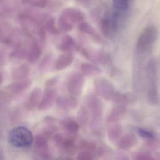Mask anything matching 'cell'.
Returning <instances> with one entry per match:
<instances>
[{
  "mask_svg": "<svg viewBox=\"0 0 160 160\" xmlns=\"http://www.w3.org/2000/svg\"><path fill=\"white\" fill-rule=\"evenodd\" d=\"M8 140L9 143L15 147L25 148L32 144L33 137L29 129L24 127H19L10 131Z\"/></svg>",
  "mask_w": 160,
  "mask_h": 160,
  "instance_id": "1",
  "label": "cell"
},
{
  "mask_svg": "<svg viewBox=\"0 0 160 160\" xmlns=\"http://www.w3.org/2000/svg\"><path fill=\"white\" fill-rule=\"evenodd\" d=\"M93 84L95 92L98 96L106 100H112L116 91L110 81L104 77H98L95 78Z\"/></svg>",
  "mask_w": 160,
  "mask_h": 160,
  "instance_id": "2",
  "label": "cell"
},
{
  "mask_svg": "<svg viewBox=\"0 0 160 160\" xmlns=\"http://www.w3.org/2000/svg\"><path fill=\"white\" fill-rule=\"evenodd\" d=\"M84 76L79 72H74L69 75L66 81V88L70 96L78 98L82 94L84 86Z\"/></svg>",
  "mask_w": 160,
  "mask_h": 160,
  "instance_id": "3",
  "label": "cell"
},
{
  "mask_svg": "<svg viewBox=\"0 0 160 160\" xmlns=\"http://www.w3.org/2000/svg\"><path fill=\"white\" fill-rule=\"evenodd\" d=\"M158 32L153 25L148 26L143 30L137 41L138 48L143 50L148 49L157 40Z\"/></svg>",
  "mask_w": 160,
  "mask_h": 160,
  "instance_id": "4",
  "label": "cell"
},
{
  "mask_svg": "<svg viewBox=\"0 0 160 160\" xmlns=\"http://www.w3.org/2000/svg\"><path fill=\"white\" fill-rule=\"evenodd\" d=\"M34 152L37 160H49L50 151L46 137L38 135L35 139Z\"/></svg>",
  "mask_w": 160,
  "mask_h": 160,
  "instance_id": "5",
  "label": "cell"
},
{
  "mask_svg": "<svg viewBox=\"0 0 160 160\" xmlns=\"http://www.w3.org/2000/svg\"><path fill=\"white\" fill-rule=\"evenodd\" d=\"M87 104L89 111L94 121L99 120L102 115L103 105L99 98L95 95H89L87 99Z\"/></svg>",
  "mask_w": 160,
  "mask_h": 160,
  "instance_id": "6",
  "label": "cell"
},
{
  "mask_svg": "<svg viewBox=\"0 0 160 160\" xmlns=\"http://www.w3.org/2000/svg\"><path fill=\"white\" fill-rule=\"evenodd\" d=\"M54 140L58 147L65 153L73 154L76 151V143L74 139L71 137L59 133L54 136Z\"/></svg>",
  "mask_w": 160,
  "mask_h": 160,
  "instance_id": "7",
  "label": "cell"
},
{
  "mask_svg": "<svg viewBox=\"0 0 160 160\" xmlns=\"http://www.w3.org/2000/svg\"><path fill=\"white\" fill-rule=\"evenodd\" d=\"M57 91L54 88L45 89V93L38 105L40 111H45L52 107L57 99Z\"/></svg>",
  "mask_w": 160,
  "mask_h": 160,
  "instance_id": "8",
  "label": "cell"
},
{
  "mask_svg": "<svg viewBox=\"0 0 160 160\" xmlns=\"http://www.w3.org/2000/svg\"><path fill=\"white\" fill-rule=\"evenodd\" d=\"M69 22L81 23L84 21L85 15L80 9L74 8H68L64 9L61 15Z\"/></svg>",
  "mask_w": 160,
  "mask_h": 160,
  "instance_id": "9",
  "label": "cell"
},
{
  "mask_svg": "<svg viewBox=\"0 0 160 160\" xmlns=\"http://www.w3.org/2000/svg\"><path fill=\"white\" fill-rule=\"evenodd\" d=\"M56 103L57 106L62 110H73L78 106V98L71 96H59L57 98Z\"/></svg>",
  "mask_w": 160,
  "mask_h": 160,
  "instance_id": "10",
  "label": "cell"
},
{
  "mask_svg": "<svg viewBox=\"0 0 160 160\" xmlns=\"http://www.w3.org/2000/svg\"><path fill=\"white\" fill-rule=\"evenodd\" d=\"M75 59L74 54L69 52L64 53L61 54L56 60L55 69L58 71L63 70L71 65Z\"/></svg>",
  "mask_w": 160,
  "mask_h": 160,
  "instance_id": "11",
  "label": "cell"
},
{
  "mask_svg": "<svg viewBox=\"0 0 160 160\" xmlns=\"http://www.w3.org/2000/svg\"><path fill=\"white\" fill-rule=\"evenodd\" d=\"M30 67L27 64H23L13 69L11 71V78L15 80H22L27 79L30 73Z\"/></svg>",
  "mask_w": 160,
  "mask_h": 160,
  "instance_id": "12",
  "label": "cell"
},
{
  "mask_svg": "<svg viewBox=\"0 0 160 160\" xmlns=\"http://www.w3.org/2000/svg\"><path fill=\"white\" fill-rule=\"evenodd\" d=\"M32 83V81L27 79L10 84L6 85L5 88L11 93L17 94L26 90L31 86Z\"/></svg>",
  "mask_w": 160,
  "mask_h": 160,
  "instance_id": "13",
  "label": "cell"
},
{
  "mask_svg": "<svg viewBox=\"0 0 160 160\" xmlns=\"http://www.w3.org/2000/svg\"><path fill=\"white\" fill-rule=\"evenodd\" d=\"M61 125L65 132L70 135L78 133L80 128L78 123L71 118H66L63 120Z\"/></svg>",
  "mask_w": 160,
  "mask_h": 160,
  "instance_id": "14",
  "label": "cell"
},
{
  "mask_svg": "<svg viewBox=\"0 0 160 160\" xmlns=\"http://www.w3.org/2000/svg\"><path fill=\"white\" fill-rule=\"evenodd\" d=\"M109 15L108 11H107L104 14V16L101 18L99 22V26L101 32L106 37L110 36L111 29H112L111 18Z\"/></svg>",
  "mask_w": 160,
  "mask_h": 160,
  "instance_id": "15",
  "label": "cell"
},
{
  "mask_svg": "<svg viewBox=\"0 0 160 160\" xmlns=\"http://www.w3.org/2000/svg\"><path fill=\"white\" fill-rule=\"evenodd\" d=\"M42 98V90L38 87L34 88L30 95V97L26 103V107L32 109L38 106Z\"/></svg>",
  "mask_w": 160,
  "mask_h": 160,
  "instance_id": "16",
  "label": "cell"
},
{
  "mask_svg": "<svg viewBox=\"0 0 160 160\" xmlns=\"http://www.w3.org/2000/svg\"><path fill=\"white\" fill-rule=\"evenodd\" d=\"M80 69L83 75L86 76H96L102 73V70L99 68L89 63H82L80 65Z\"/></svg>",
  "mask_w": 160,
  "mask_h": 160,
  "instance_id": "17",
  "label": "cell"
},
{
  "mask_svg": "<svg viewBox=\"0 0 160 160\" xmlns=\"http://www.w3.org/2000/svg\"><path fill=\"white\" fill-rule=\"evenodd\" d=\"M76 42L74 38L69 35H67L64 37L60 44H59V49L63 52H69L73 49L76 48Z\"/></svg>",
  "mask_w": 160,
  "mask_h": 160,
  "instance_id": "18",
  "label": "cell"
},
{
  "mask_svg": "<svg viewBox=\"0 0 160 160\" xmlns=\"http://www.w3.org/2000/svg\"><path fill=\"white\" fill-rule=\"evenodd\" d=\"M42 53L41 47L36 41H33L31 45V49L28 54V60L31 63H34L38 61Z\"/></svg>",
  "mask_w": 160,
  "mask_h": 160,
  "instance_id": "19",
  "label": "cell"
},
{
  "mask_svg": "<svg viewBox=\"0 0 160 160\" xmlns=\"http://www.w3.org/2000/svg\"><path fill=\"white\" fill-rule=\"evenodd\" d=\"M79 29L81 32H82L84 34L89 35L97 41H100L101 40V37L96 32L94 27L88 23L84 21L80 23L79 25Z\"/></svg>",
  "mask_w": 160,
  "mask_h": 160,
  "instance_id": "20",
  "label": "cell"
},
{
  "mask_svg": "<svg viewBox=\"0 0 160 160\" xmlns=\"http://www.w3.org/2000/svg\"><path fill=\"white\" fill-rule=\"evenodd\" d=\"M44 29L52 35H58L60 33L59 29L55 25V19L53 17L48 15L44 17Z\"/></svg>",
  "mask_w": 160,
  "mask_h": 160,
  "instance_id": "21",
  "label": "cell"
},
{
  "mask_svg": "<svg viewBox=\"0 0 160 160\" xmlns=\"http://www.w3.org/2000/svg\"><path fill=\"white\" fill-rule=\"evenodd\" d=\"M136 141V138L133 134H127L120 138L118 147L122 149H129L135 144Z\"/></svg>",
  "mask_w": 160,
  "mask_h": 160,
  "instance_id": "22",
  "label": "cell"
},
{
  "mask_svg": "<svg viewBox=\"0 0 160 160\" xmlns=\"http://www.w3.org/2000/svg\"><path fill=\"white\" fill-rule=\"evenodd\" d=\"M126 112V109L122 106H118L113 109L108 116L109 122H114L118 121Z\"/></svg>",
  "mask_w": 160,
  "mask_h": 160,
  "instance_id": "23",
  "label": "cell"
},
{
  "mask_svg": "<svg viewBox=\"0 0 160 160\" xmlns=\"http://www.w3.org/2000/svg\"><path fill=\"white\" fill-rule=\"evenodd\" d=\"M58 28L59 30L63 33L70 32L73 29V24L69 22L62 15L58 19Z\"/></svg>",
  "mask_w": 160,
  "mask_h": 160,
  "instance_id": "24",
  "label": "cell"
},
{
  "mask_svg": "<svg viewBox=\"0 0 160 160\" xmlns=\"http://www.w3.org/2000/svg\"><path fill=\"white\" fill-rule=\"evenodd\" d=\"M114 10L126 13L129 8V2L127 0H115L113 1Z\"/></svg>",
  "mask_w": 160,
  "mask_h": 160,
  "instance_id": "25",
  "label": "cell"
},
{
  "mask_svg": "<svg viewBox=\"0 0 160 160\" xmlns=\"http://www.w3.org/2000/svg\"><path fill=\"white\" fill-rule=\"evenodd\" d=\"M97 149V145L95 143L88 141H83L80 144L81 151L95 153Z\"/></svg>",
  "mask_w": 160,
  "mask_h": 160,
  "instance_id": "26",
  "label": "cell"
},
{
  "mask_svg": "<svg viewBox=\"0 0 160 160\" xmlns=\"http://www.w3.org/2000/svg\"><path fill=\"white\" fill-rule=\"evenodd\" d=\"M121 133V129L118 126H114L109 129L108 131V137L111 142L116 141L119 138Z\"/></svg>",
  "mask_w": 160,
  "mask_h": 160,
  "instance_id": "27",
  "label": "cell"
},
{
  "mask_svg": "<svg viewBox=\"0 0 160 160\" xmlns=\"http://www.w3.org/2000/svg\"><path fill=\"white\" fill-rule=\"evenodd\" d=\"M23 3H28L32 6L43 8L48 4V1L46 0H33V1H24Z\"/></svg>",
  "mask_w": 160,
  "mask_h": 160,
  "instance_id": "28",
  "label": "cell"
},
{
  "mask_svg": "<svg viewBox=\"0 0 160 160\" xmlns=\"http://www.w3.org/2000/svg\"><path fill=\"white\" fill-rule=\"evenodd\" d=\"M137 132L141 137L144 139H148V140H153L155 138L153 133L147 130L143 129L141 128H138L137 129Z\"/></svg>",
  "mask_w": 160,
  "mask_h": 160,
  "instance_id": "29",
  "label": "cell"
},
{
  "mask_svg": "<svg viewBox=\"0 0 160 160\" xmlns=\"http://www.w3.org/2000/svg\"><path fill=\"white\" fill-rule=\"evenodd\" d=\"M79 120L82 124H85L87 123L88 119V111L85 107H83L80 109L78 114Z\"/></svg>",
  "mask_w": 160,
  "mask_h": 160,
  "instance_id": "30",
  "label": "cell"
},
{
  "mask_svg": "<svg viewBox=\"0 0 160 160\" xmlns=\"http://www.w3.org/2000/svg\"><path fill=\"white\" fill-rule=\"evenodd\" d=\"M94 153L88 151H81L78 157V160H94Z\"/></svg>",
  "mask_w": 160,
  "mask_h": 160,
  "instance_id": "31",
  "label": "cell"
},
{
  "mask_svg": "<svg viewBox=\"0 0 160 160\" xmlns=\"http://www.w3.org/2000/svg\"><path fill=\"white\" fill-rule=\"evenodd\" d=\"M59 80V76H54V77H52V78L48 79L45 81V89L53 88L52 87L58 83Z\"/></svg>",
  "mask_w": 160,
  "mask_h": 160,
  "instance_id": "32",
  "label": "cell"
},
{
  "mask_svg": "<svg viewBox=\"0 0 160 160\" xmlns=\"http://www.w3.org/2000/svg\"><path fill=\"white\" fill-rule=\"evenodd\" d=\"M52 59V55L51 54H48L44 57L42 62L40 64V70L41 71H45L48 68L50 65V63H51Z\"/></svg>",
  "mask_w": 160,
  "mask_h": 160,
  "instance_id": "33",
  "label": "cell"
},
{
  "mask_svg": "<svg viewBox=\"0 0 160 160\" xmlns=\"http://www.w3.org/2000/svg\"><path fill=\"white\" fill-rule=\"evenodd\" d=\"M27 55H28L27 51L24 49L16 50L10 53V56L11 57H15L18 58H21V59H22Z\"/></svg>",
  "mask_w": 160,
  "mask_h": 160,
  "instance_id": "34",
  "label": "cell"
},
{
  "mask_svg": "<svg viewBox=\"0 0 160 160\" xmlns=\"http://www.w3.org/2000/svg\"><path fill=\"white\" fill-rule=\"evenodd\" d=\"M136 160H155L151 156L146 154H141L137 155Z\"/></svg>",
  "mask_w": 160,
  "mask_h": 160,
  "instance_id": "35",
  "label": "cell"
},
{
  "mask_svg": "<svg viewBox=\"0 0 160 160\" xmlns=\"http://www.w3.org/2000/svg\"><path fill=\"white\" fill-rule=\"evenodd\" d=\"M116 160H129L128 156L122 153L119 152L117 153L116 155Z\"/></svg>",
  "mask_w": 160,
  "mask_h": 160,
  "instance_id": "36",
  "label": "cell"
},
{
  "mask_svg": "<svg viewBox=\"0 0 160 160\" xmlns=\"http://www.w3.org/2000/svg\"><path fill=\"white\" fill-rule=\"evenodd\" d=\"M0 42H4V43H7L9 42V39L5 35L3 31L1 26H0Z\"/></svg>",
  "mask_w": 160,
  "mask_h": 160,
  "instance_id": "37",
  "label": "cell"
},
{
  "mask_svg": "<svg viewBox=\"0 0 160 160\" xmlns=\"http://www.w3.org/2000/svg\"><path fill=\"white\" fill-rule=\"evenodd\" d=\"M2 74L0 73V84L2 82Z\"/></svg>",
  "mask_w": 160,
  "mask_h": 160,
  "instance_id": "38",
  "label": "cell"
},
{
  "mask_svg": "<svg viewBox=\"0 0 160 160\" xmlns=\"http://www.w3.org/2000/svg\"><path fill=\"white\" fill-rule=\"evenodd\" d=\"M57 160H68V159H66L61 158L57 159Z\"/></svg>",
  "mask_w": 160,
  "mask_h": 160,
  "instance_id": "39",
  "label": "cell"
},
{
  "mask_svg": "<svg viewBox=\"0 0 160 160\" xmlns=\"http://www.w3.org/2000/svg\"><path fill=\"white\" fill-rule=\"evenodd\" d=\"M68 160H71V159H68Z\"/></svg>",
  "mask_w": 160,
  "mask_h": 160,
  "instance_id": "40",
  "label": "cell"
}]
</instances>
